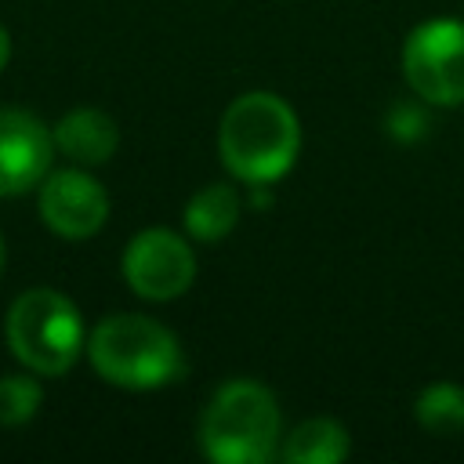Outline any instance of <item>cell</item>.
<instances>
[{"label":"cell","instance_id":"6da1fadb","mask_svg":"<svg viewBox=\"0 0 464 464\" xmlns=\"http://www.w3.org/2000/svg\"><path fill=\"white\" fill-rule=\"evenodd\" d=\"M225 170L243 185H276L301 152V123L286 98L272 91L239 94L218 127Z\"/></svg>","mask_w":464,"mask_h":464},{"label":"cell","instance_id":"7a4b0ae2","mask_svg":"<svg viewBox=\"0 0 464 464\" xmlns=\"http://www.w3.org/2000/svg\"><path fill=\"white\" fill-rule=\"evenodd\" d=\"M87 359L102 381L130 392H152L185 373L181 341L138 312L105 315L87 337Z\"/></svg>","mask_w":464,"mask_h":464},{"label":"cell","instance_id":"3957f363","mask_svg":"<svg viewBox=\"0 0 464 464\" xmlns=\"http://www.w3.org/2000/svg\"><path fill=\"white\" fill-rule=\"evenodd\" d=\"M283 435V417L276 395L261 381H225L203 417L199 450L214 464H265L276 457Z\"/></svg>","mask_w":464,"mask_h":464},{"label":"cell","instance_id":"277c9868","mask_svg":"<svg viewBox=\"0 0 464 464\" xmlns=\"http://www.w3.org/2000/svg\"><path fill=\"white\" fill-rule=\"evenodd\" d=\"M4 337L11 355L40 377H62L87 348L76 304L51 286H36L14 297L7 308Z\"/></svg>","mask_w":464,"mask_h":464},{"label":"cell","instance_id":"5b68a950","mask_svg":"<svg viewBox=\"0 0 464 464\" xmlns=\"http://www.w3.org/2000/svg\"><path fill=\"white\" fill-rule=\"evenodd\" d=\"M402 76L428 105L464 102V22L428 18L402 44Z\"/></svg>","mask_w":464,"mask_h":464},{"label":"cell","instance_id":"8992f818","mask_svg":"<svg viewBox=\"0 0 464 464\" xmlns=\"http://www.w3.org/2000/svg\"><path fill=\"white\" fill-rule=\"evenodd\" d=\"M123 279L145 301H174L196 279V254L174 228H141L123 250Z\"/></svg>","mask_w":464,"mask_h":464},{"label":"cell","instance_id":"52a82bcc","mask_svg":"<svg viewBox=\"0 0 464 464\" xmlns=\"http://www.w3.org/2000/svg\"><path fill=\"white\" fill-rule=\"evenodd\" d=\"M40 218L62 239H91L109 218V192L83 170H54L40 181Z\"/></svg>","mask_w":464,"mask_h":464},{"label":"cell","instance_id":"ba28073f","mask_svg":"<svg viewBox=\"0 0 464 464\" xmlns=\"http://www.w3.org/2000/svg\"><path fill=\"white\" fill-rule=\"evenodd\" d=\"M54 156V134L25 109H0V196L36 188Z\"/></svg>","mask_w":464,"mask_h":464},{"label":"cell","instance_id":"9c48e42d","mask_svg":"<svg viewBox=\"0 0 464 464\" xmlns=\"http://www.w3.org/2000/svg\"><path fill=\"white\" fill-rule=\"evenodd\" d=\"M51 134H54V149L83 167L105 163L120 145V127L112 123V116L102 109H87V105L65 112Z\"/></svg>","mask_w":464,"mask_h":464},{"label":"cell","instance_id":"30bf717a","mask_svg":"<svg viewBox=\"0 0 464 464\" xmlns=\"http://www.w3.org/2000/svg\"><path fill=\"white\" fill-rule=\"evenodd\" d=\"M239 210H243V199H239L236 185H228V181L203 185L185 203V232L199 243H218L236 228Z\"/></svg>","mask_w":464,"mask_h":464},{"label":"cell","instance_id":"8fae6325","mask_svg":"<svg viewBox=\"0 0 464 464\" xmlns=\"http://www.w3.org/2000/svg\"><path fill=\"white\" fill-rule=\"evenodd\" d=\"M348 450H352V439H348V428L341 420L308 417L286 435L279 453L286 464H337L348 457Z\"/></svg>","mask_w":464,"mask_h":464},{"label":"cell","instance_id":"7c38bea8","mask_svg":"<svg viewBox=\"0 0 464 464\" xmlns=\"http://www.w3.org/2000/svg\"><path fill=\"white\" fill-rule=\"evenodd\" d=\"M413 417L428 435H439V439L460 435L464 431V388L453 381L428 384L413 402Z\"/></svg>","mask_w":464,"mask_h":464},{"label":"cell","instance_id":"4fadbf2b","mask_svg":"<svg viewBox=\"0 0 464 464\" xmlns=\"http://www.w3.org/2000/svg\"><path fill=\"white\" fill-rule=\"evenodd\" d=\"M40 406V384L33 377H22V373H7L0 377V424L4 428H14V424H25Z\"/></svg>","mask_w":464,"mask_h":464},{"label":"cell","instance_id":"5bb4252c","mask_svg":"<svg viewBox=\"0 0 464 464\" xmlns=\"http://www.w3.org/2000/svg\"><path fill=\"white\" fill-rule=\"evenodd\" d=\"M428 127H431L428 109L417 105V102H395V105L388 109V116H384V130H388V138H395L399 145L420 141V138L428 134Z\"/></svg>","mask_w":464,"mask_h":464},{"label":"cell","instance_id":"9a60e30c","mask_svg":"<svg viewBox=\"0 0 464 464\" xmlns=\"http://www.w3.org/2000/svg\"><path fill=\"white\" fill-rule=\"evenodd\" d=\"M7 58H11V36H7V29L0 25V69L7 65Z\"/></svg>","mask_w":464,"mask_h":464},{"label":"cell","instance_id":"2e32d148","mask_svg":"<svg viewBox=\"0 0 464 464\" xmlns=\"http://www.w3.org/2000/svg\"><path fill=\"white\" fill-rule=\"evenodd\" d=\"M4 265H7V246H4V236H0V276H4Z\"/></svg>","mask_w":464,"mask_h":464}]
</instances>
